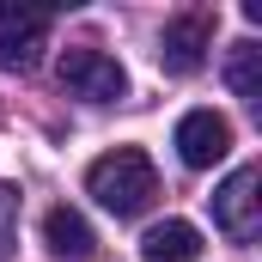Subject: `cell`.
<instances>
[{"mask_svg": "<svg viewBox=\"0 0 262 262\" xmlns=\"http://www.w3.org/2000/svg\"><path fill=\"white\" fill-rule=\"evenodd\" d=\"M12 238H18V195L0 183V262L12 256Z\"/></svg>", "mask_w": 262, "mask_h": 262, "instance_id": "obj_10", "label": "cell"}, {"mask_svg": "<svg viewBox=\"0 0 262 262\" xmlns=\"http://www.w3.org/2000/svg\"><path fill=\"white\" fill-rule=\"evenodd\" d=\"M140 256L146 262H195L201 256V232L189 220H159V226H146Z\"/></svg>", "mask_w": 262, "mask_h": 262, "instance_id": "obj_8", "label": "cell"}, {"mask_svg": "<svg viewBox=\"0 0 262 262\" xmlns=\"http://www.w3.org/2000/svg\"><path fill=\"white\" fill-rule=\"evenodd\" d=\"M85 195H98V207L116 213V220H134V213H146L152 195H159V171H152V159L140 146H116V152L92 159Z\"/></svg>", "mask_w": 262, "mask_h": 262, "instance_id": "obj_1", "label": "cell"}, {"mask_svg": "<svg viewBox=\"0 0 262 262\" xmlns=\"http://www.w3.org/2000/svg\"><path fill=\"white\" fill-rule=\"evenodd\" d=\"M43 244H49V256H61V262H85L98 250V238H92V226H85L79 207H49L43 213Z\"/></svg>", "mask_w": 262, "mask_h": 262, "instance_id": "obj_7", "label": "cell"}, {"mask_svg": "<svg viewBox=\"0 0 262 262\" xmlns=\"http://www.w3.org/2000/svg\"><path fill=\"white\" fill-rule=\"evenodd\" d=\"M55 73H61L67 98H85V104H116V98L128 92L122 61H116V55H104V49H67Z\"/></svg>", "mask_w": 262, "mask_h": 262, "instance_id": "obj_3", "label": "cell"}, {"mask_svg": "<svg viewBox=\"0 0 262 262\" xmlns=\"http://www.w3.org/2000/svg\"><path fill=\"white\" fill-rule=\"evenodd\" d=\"M226 85L244 98V104H262V49L244 37V43H232V61H226Z\"/></svg>", "mask_w": 262, "mask_h": 262, "instance_id": "obj_9", "label": "cell"}, {"mask_svg": "<svg viewBox=\"0 0 262 262\" xmlns=\"http://www.w3.org/2000/svg\"><path fill=\"white\" fill-rule=\"evenodd\" d=\"M43 49H49V12H43V6L6 0V6H0V67L31 73Z\"/></svg>", "mask_w": 262, "mask_h": 262, "instance_id": "obj_4", "label": "cell"}, {"mask_svg": "<svg viewBox=\"0 0 262 262\" xmlns=\"http://www.w3.org/2000/svg\"><path fill=\"white\" fill-rule=\"evenodd\" d=\"M177 152H183L189 171L220 165V159L232 152V122H226L220 110H189V116L177 122Z\"/></svg>", "mask_w": 262, "mask_h": 262, "instance_id": "obj_6", "label": "cell"}, {"mask_svg": "<svg viewBox=\"0 0 262 262\" xmlns=\"http://www.w3.org/2000/svg\"><path fill=\"white\" fill-rule=\"evenodd\" d=\"M256 189H262L256 165H238V171L213 189V226H220L232 244H250V238L262 232V195Z\"/></svg>", "mask_w": 262, "mask_h": 262, "instance_id": "obj_2", "label": "cell"}, {"mask_svg": "<svg viewBox=\"0 0 262 262\" xmlns=\"http://www.w3.org/2000/svg\"><path fill=\"white\" fill-rule=\"evenodd\" d=\"M207 49H213V12H177V18H165V31H159V61L165 73H195L207 61Z\"/></svg>", "mask_w": 262, "mask_h": 262, "instance_id": "obj_5", "label": "cell"}]
</instances>
